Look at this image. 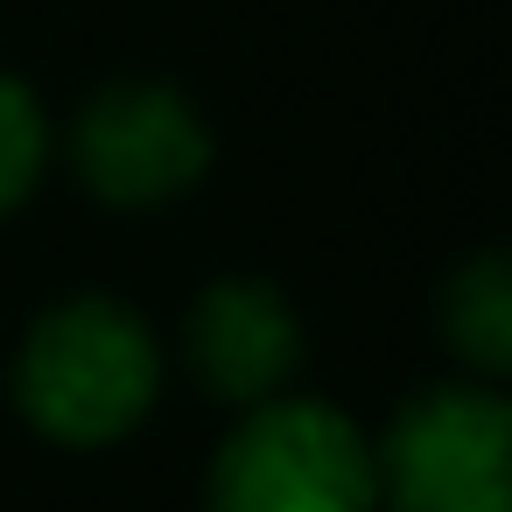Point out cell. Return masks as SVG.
<instances>
[{"label": "cell", "mask_w": 512, "mask_h": 512, "mask_svg": "<svg viewBox=\"0 0 512 512\" xmlns=\"http://www.w3.org/2000/svg\"><path fill=\"white\" fill-rule=\"evenodd\" d=\"M162 400V344L113 295L50 302L15 351V407L64 449H106L134 435Z\"/></svg>", "instance_id": "obj_1"}, {"label": "cell", "mask_w": 512, "mask_h": 512, "mask_svg": "<svg viewBox=\"0 0 512 512\" xmlns=\"http://www.w3.org/2000/svg\"><path fill=\"white\" fill-rule=\"evenodd\" d=\"M204 512H379L372 442L330 400H260L225 435Z\"/></svg>", "instance_id": "obj_2"}, {"label": "cell", "mask_w": 512, "mask_h": 512, "mask_svg": "<svg viewBox=\"0 0 512 512\" xmlns=\"http://www.w3.org/2000/svg\"><path fill=\"white\" fill-rule=\"evenodd\" d=\"M386 512H512V407L491 386H421L372 442Z\"/></svg>", "instance_id": "obj_3"}, {"label": "cell", "mask_w": 512, "mask_h": 512, "mask_svg": "<svg viewBox=\"0 0 512 512\" xmlns=\"http://www.w3.org/2000/svg\"><path fill=\"white\" fill-rule=\"evenodd\" d=\"M71 162L99 204L148 211L211 176V127L176 85H106L71 127Z\"/></svg>", "instance_id": "obj_4"}, {"label": "cell", "mask_w": 512, "mask_h": 512, "mask_svg": "<svg viewBox=\"0 0 512 512\" xmlns=\"http://www.w3.org/2000/svg\"><path fill=\"white\" fill-rule=\"evenodd\" d=\"M183 358L204 379V393L232 407H260L288 386L302 365V316L274 281H211L183 323Z\"/></svg>", "instance_id": "obj_5"}, {"label": "cell", "mask_w": 512, "mask_h": 512, "mask_svg": "<svg viewBox=\"0 0 512 512\" xmlns=\"http://www.w3.org/2000/svg\"><path fill=\"white\" fill-rule=\"evenodd\" d=\"M442 344L484 379L512 372V267H505V253H477L470 267L449 274V288H442Z\"/></svg>", "instance_id": "obj_6"}, {"label": "cell", "mask_w": 512, "mask_h": 512, "mask_svg": "<svg viewBox=\"0 0 512 512\" xmlns=\"http://www.w3.org/2000/svg\"><path fill=\"white\" fill-rule=\"evenodd\" d=\"M50 169V120L22 78H0V218L22 211Z\"/></svg>", "instance_id": "obj_7"}]
</instances>
